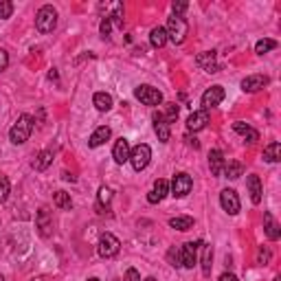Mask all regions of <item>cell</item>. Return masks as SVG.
Instances as JSON below:
<instances>
[{
    "instance_id": "f1b7e54d",
    "label": "cell",
    "mask_w": 281,
    "mask_h": 281,
    "mask_svg": "<svg viewBox=\"0 0 281 281\" xmlns=\"http://www.w3.org/2000/svg\"><path fill=\"white\" fill-rule=\"evenodd\" d=\"M211 261H213V248L211 246H202V272L206 277L211 274Z\"/></svg>"
},
{
    "instance_id": "4fadbf2b",
    "label": "cell",
    "mask_w": 281,
    "mask_h": 281,
    "mask_svg": "<svg viewBox=\"0 0 281 281\" xmlns=\"http://www.w3.org/2000/svg\"><path fill=\"white\" fill-rule=\"evenodd\" d=\"M206 123H209V112H206V110H198V112H193L191 117L187 119V130L189 132H200Z\"/></svg>"
},
{
    "instance_id": "7bdbcfd3",
    "label": "cell",
    "mask_w": 281,
    "mask_h": 281,
    "mask_svg": "<svg viewBox=\"0 0 281 281\" xmlns=\"http://www.w3.org/2000/svg\"><path fill=\"white\" fill-rule=\"evenodd\" d=\"M145 281H156V279H154V277H147V279H145Z\"/></svg>"
},
{
    "instance_id": "6da1fadb",
    "label": "cell",
    "mask_w": 281,
    "mask_h": 281,
    "mask_svg": "<svg viewBox=\"0 0 281 281\" xmlns=\"http://www.w3.org/2000/svg\"><path fill=\"white\" fill-rule=\"evenodd\" d=\"M31 130H33V117L31 114H22L18 121L14 123V128L9 132V139L14 145H22L25 141H29L31 136Z\"/></svg>"
},
{
    "instance_id": "7a4b0ae2",
    "label": "cell",
    "mask_w": 281,
    "mask_h": 281,
    "mask_svg": "<svg viewBox=\"0 0 281 281\" xmlns=\"http://www.w3.org/2000/svg\"><path fill=\"white\" fill-rule=\"evenodd\" d=\"M165 31H167V40H171L174 44H182L189 33V27H187V20L182 18V16H171L167 20V27H165Z\"/></svg>"
},
{
    "instance_id": "d590c367",
    "label": "cell",
    "mask_w": 281,
    "mask_h": 281,
    "mask_svg": "<svg viewBox=\"0 0 281 281\" xmlns=\"http://www.w3.org/2000/svg\"><path fill=\"white\" fill-rule=\"evenodd\" d=\"M123 281H141V274L136 268H128V272H125V279Z\"/></svg>"
},
{
    "instance_id": "4dcf8cb0",
    "label": "cell",
    "mask_w": 281,
    "mask_h": 281,
    "mask_svg": "<svg viewBox=\"0 0 281 281\" xmlns=\"http://www.w3.org/2000/svg\"><path fill=\"white\" fill-rule=\"evenodd\" d=\"M165 121L167 123H174L176 119H178V106L176 103H165Z\"/></svg>"
},
{
    "instance_id": "277c9868",
    "label": "cell",
    "mask_w": 281,
    "mask_h": 281,
    "mask_svg": "<svg viewBox=\"0 0 281 281\" xmlns=\"http://www.w3.org/2000/svg\"><path fill=\"white\" fill-rule=\"evenodd\" d=\"M150 158H152V150H150V145H145V143L136 145L134 150L130 152V163H132V167H134L136 171L145 169L147 165H150Z\"/></svg>"
},
{
    "instance_id": "f35d334b",
    "label": "cell",
    "mask_w": 281,
    "mask_h": 281,
    "mask_svg": "<svg viewBox=\"0 0 281 281\" xmlns=\"http://www.w3.org/2000/svg\"><path fill=\"white\" fill-rule=\"evenodd\" d=\"M174 16H180V14H185L187 11V3H174Z\"/></svg>"
},
{
    "instance_id": "1f68e13d",
    "label": "cell",
    "mask_w": 281,
    "mask_h": 281,
    "mask_svg": "<svg viewBox=\"0 0 281 281\" xmlns=\"http://www.w3.org/2000/svg\"><path fill=\"white\" fill-rule=\"evenodd\" d=\"M272 49H277V42H274V40H259L257 47H255L257 55H263V53H268V51H272Z\"/></svg>"
},
{
    "instance_id": "d6a6232c",
    "label": "cell",
    "mask_w": 281,
    "mask_h": 281,
    "mask_svg": "<svg viewBox=\"0 0 281 281\" xmlns=\"http://www.w3.org/2000/svg\"><path fill=\"white\" fill-rule=\"evenodd\" d=\"M9 189H11L9 178L5 174H0V202H5L9 198Z\"/></svg>"
},
{
    "instance_id": "2e32d148",
    "label": "cell",
    "mask_w": 281,
    "mask_h": 281,
    "mask_svg": "<svg viewBox=\"0 0 281 281\" xmlns=\"http://www.w3.org/2000/svg\"><path fill=\"white\" fill-rule=\"evenodd\" d=\"M224 165H226V160H224V154H222L220 150H213L209 154V169H211L213 176H222Z\"/></svg>"
},
{
    "instance_id": "52a82bcc",
    "label": "cell",
    "mask_w": 281,
    "mask_h": 281,
    "mask_svg": "<svg viewBox=\"0 0 281 281\" xmlns=\"http://www.w3.org/2000/svg\"><path fill=\"white\" fill-rule=\"evenodd\" d=\"M191 187H193V180H191V176L189 174H176L174 176V180H171V193H174L176 198H185L191 193Z\"/></svg>"
},
{
    "instance_id": "8fae6325",
    "label": "cell",
    "mask_w": 281,
    "mask_h": 281,
    "mask_svg": "<svg viewBox=\"0 0 281 281\" xmlns=\"http://www.w3.org/2000/svg\"><path fill=\"white\" fill-rule=\"evenodd\" d=\"M130 143L125 141V139H119L117 143H114V150H112V158H114V163L117 165H123V163H128L130 160Z\"/></svg>"
},
{
    "instance_id": "3957f363",
    "label": "cell",
    "mask_w": 281,
    "mask_h": 281,
    "mask_svg": "<svg viewBox=\"0 0 281 281\" xmlns=\"http://www.w3.org/2000/svg\"><path fill=\"white\" fill-rule=\"evenodd\" d=\"M57 25V11L51 7V5H44L42 9L38 11L36 16V27L40 33H51Z\"/></svg>"
},
{
    "instance_id": "d6986e66",
    "label": "cell",
    "mask_w": 281,
    "mask_h": 281,
    "mask_svg": "<svg viewBox=\"0 0 281 281\" xmlns=\"http://www.w3.org/2000/svg\"><path fill=\"white\" fill-rule=\"evenodd\" d=\"M198 64L202 66L206 73H217V71H220V66L215 64V53H213V51L200 53V55H198Z\"/></svg>"
},
{
    "instance_id": "5b68a950",
    "label": "cell",
    "mask_w": 281,
    "mask_h": 281,
    "mask_svg": "<svg viewBox=\"0 0 281 281\" xmlns=\"http://www.w3.org/2000/svg\"><path fill=\"white\" fill-rule=\"evenodd\" d=\"M136 99L141 103H145V106H160L163 103V93H160L158 88H154V86H139V88L134 90Z\"/></svg>"
},
{
    "instance_id": "b9f144b4",
    "label": "cell",
    "mask_w": 281,
    "mask_h": 281,
    "mask_svg": "<svg viewBox=\"0 0 281 281\" xmlns=\"http://www.w3.org/2000/svg\"><path fill=\"white\" fill-rule=\"evenodd\" d=\"M220 281H239V279L235 277V274H231V272H224V274L220 277Z\"/></svg>"
},
{
    "instance_id": "ffe728a7",
    "label": "cell",
    "mask_w": 281,
    "mask_h": 281,
    "mask_svg": "<svg viewBox=\"0 0 281 281\" xmlns=\"http://www.w3.org/2000/svg\"><path fill=\"white\" fill-rule=\"evenodd\" d=\"M233 130L237 132V134H242L246 141L248 143H257L259 141V132L257 130H253L250 125H246V123H242V121H237V123H233Z\"/></svg>"
},
{
    "instance_id": "e0dca14e",
    "label": "cell",
    "mask_w": 281,
    "mask_h": 281,
    "mask_svg": "<svg viewBox=\"0 0 281 281\" xmlns=\"http://www.w3.org/2000/svg\"><path fill=\"white\" fill-rule=\"evenodd\" d=\"M246 185H248V193H250V200H253V204H259L261 202V193H263L259 176L250 174L248 180H246Z\"/></svg>"
},
{
    "instance_id": "83f0119b",
    "label": "cell",
    "mask_w": 281,
    "mask_h": 281,
    "mask_svg": "<svg viewBox=\"0 0 281 281\" xmlns=\"http://www.w3.org/2000/svg\"><path fill=\"white\" fill-rule=\"evenodd\" d=\"M222 174H226V178L235 180V178H239V176L244 174V167H242V163H235V160H231V163L224 165V171H222Z\"/></svg>"
},
{
    "instance_id": "f6af8a7d",
    "label": "cell",
    "mask_w": 281,
    "mask_h": 281,
    "mask_svg": "<svg viewBox=\"0 0 281 281\" xmlns=\"http://www.w3.org/2000/svg\"><path fill=\"white\" fill-rule=\"evenodd\" d=\"M0 281H5V279H3V274H0Z\"/></svg>"
},
{
    "instance_id": "9a60e30c",
    "label": "cell",
    "mask_w": 281,
    "mask_h": 281,
    "mask_svg": "<svg viewBox=\"0 0 281 281\" xmlns=\"http://www.w3.org/2000/svg\"><path fill=\"white\" fill-rule=\"evenodd\" d=\"M38 228L44 237H49L51 231H53V217H51V211L47 209V206L40 209V213H38Z\"/></svg>"
},
{
    "instance_id": "9c48e42d",
    "label": "cell",
    "mask_w": 281,
    "mask_h": 281,
    "mask_svg": "<svg viewBox=\"0 0 281 281\" xmlns=\"http://www.w3.org/2000/svg\"><path fill=\"white\" fill-rule=\"evenodd\" d=\"M220 204H222V209L226 211L228 215H237L239 213V198H237V193L233 191V189H224V191L220 193Z\"/></svg>"
},
{
    "instance_id": "5bb4252c",
    "label": "cell",
    "mask_w": 281,
    "mask_h": 281,
    "mask_svg": "<svg viewBox=\"0 0 281 281\" xmlns=\"http://www.w3.org/2000/svg\"><path fill=\"white\" fill-rule=\"evenodd\" d=\"M266 84H268V77H263V75H248L246 79H242V90H244V93H257V90H261Z\"/></svg>"
},
{
    "instance_id": "ee69618b",
    "label": "cell",
    "mask_w": 281,
    "mask_h": 281,
    "mask_svg": "<svg viewBox=\"0 0 281 281\" xmlns=\"http://www.w3.org/2000/svg\"><path fill=\"white\" fill-rule=\"evenodd\" d=\"M88 281H99V279H95V277H93V279H88Z\"/></svg>"
},
{
    "instance_id": "8992f818",
    "label": "cell",
    "mask_w": 281,
    "mask_h": 281,
    "mask_svg": "<svg viewBox=\"0 0 281 281\" xmlns=\"http://www.w3.org/2000/svg\"><path fill=\"white\" fill-rule=\"evenodd\" d=\"M119 246H121V242L112 233H103L99 237V244H97V253L101 257H114L119 253Z\"/></svg>"
},
{
    "instance_id": "30bf717a",
    "label": "cell",
    "mask_w": 281,
    "mask_h": 281,
    "mask_svg": "<svg viewBox=\"0 0 281 281\" xmlns=\"http://www.w3.org/2000/svg\"><path fill=\"white\" fill-rule=\"evenodd\" d=\"M224 97H226V93L222 86H211V88L202 95V108L204 110H211V108H215Z\"/></svg>"
},
{
    "instance_id": "8d00e7d4",
    "label": "cell",
    "mask_w": 281,
    "mask_h": 281,
    "mask_svg": "<svg viewBox=\"0 0 281 281\" xmlns=\"http://www.w3.org/2000/svg\"><path fill=\"white\" fill-rule=\"evenodd\" d=\"M167 257H169V261H171V266H180V250H176V248H171Z\"/></svg>"
},
{
    "instance_id": "ab89813d",
    "label": "cell",
    "mask_w": 281,
    "mask_h": 281,
    "mask_svg": "<svg viewBox=\"0 0 281 281\" xmlns=\"http://www.w3.org/2000/svg\"><path fill=\"white\" fill-rule=\"evenodd\" d=\"M101 36H103V38L110 36V18H106V20L101 22Z\"/></svg>"
},
{
    "instance_id": "e575fe53",
    "label": "cell",
    "mask_w": 281,
    "mask_h": 281,
    "mask_svg": "<svg viewBox=\"0 0 281 281\" xmlns=\"http://www.w3.org/2000/svg\"><path fill=\"white\" fill-rule=\"evenodd\" d=\"M112 200V191L108 187H101L99 189V204H110Z\"/></svg>"
},
{
    "instance_id": "cb8c5ba5",
    "label": "cell",
    "mask_w": 281,
    "mask_h": 281,
    "mask_svg": "<svg viewBox=\"0 0 281 281\" xmlns=\"http://www.w3.org/2000/svg\"><path fill=\"white\" fill-rule=\"evenodd\" d=\"M93 103H95V108L99 112H108L112 108V97L108 95V93H97L93 97Z\"/></svg>"
},
{
    "instance_id": "836d02e7",
    "label": "cell",
    "mask_w": 281,
    "mask_h": 281,
    "mask_svg": "<svg viewBox=\"0 0 281 281\" xmlns=\"http://www.w3.org/2000/svg\"><path fill=\"white\" fill-rule=\"evenodd\" d=\"M14 14V5L9 3V0H0V18H9V16Z\"/></svg>"
},
{
    "instance_id": "7402d4cb",
    "label": "cell",
    "mask_w": 281,
    "mask_h": 281,
    "mask_svg": "<svg viewBox=\"0 0 281 281\" xmlns=\"http://www.w3.org/2000/svg\"><path fill=\"white\" fill-rule=\"evenodd\" d=\"M150 42H152V47H156V49H163L165 44H167V31H165V27H154L152 29Z\"/></svg>"
},
{
    "instance_id": "484cf974",
    "label": "cell",
    "mask_w": 281,
    "mask_h": 281,
    "mask_svg": "<svg viewBox=\"0 0 281 281\" xmlns=\"http://www.w3.org/2000/svg\"><path fill=\"white\" fill-rule=\"evenodd\" d=\"M169 226L171 228H178V231H189V228L193 226V220L189 215H178V217H171Z\"/></svg>"
},
{
    "instance_id": "74e56055",
    "label": "cell",
    "mask_w": 281,
    "mask_h": 281,
    "mask_svg": "<svg viewBox=\"0 0 281 281\" xmlns=\"http://www.w3.org/2000/svg\"><path fill=\"white\" fill-rule=\"evenodd\" d=\"M7 66H9V55H7V51L0 49V73H3Z\"/></svg>"
},
{
    "instance_id": "7c38bea8",
    "label": "cell",
    "mask_w": 281,
    "mask_h": 281,
    "mask_svg": "<svg viewBox=\"0 0 281 281\" xmlns=\"http://www.w3.org/2000/svg\"><path fill=\"white\" fill-rule=\"evenodd\" d=\"M154 132L158 134V141H163V143H167L169 141V123L165 121V117H163V112H154Z\"/></svg>"
},
{
    "instance_id": "60d3db41",
    "label": "cell",
    "mask_w": 281,
    "mask_h": 281,
    "mask_svg": "<svg viewBox=\"0 0 281 281\" xmlns=\"http://www.w3.org/2000/svg\"><path fill=\"white\" fill-rule=\"evenodd\" d=\"M268 259H270V253H268L266 248H259V259H257V261H259V263H266Z\"/></svg>"
},
{
    "instance_id": "4316f807",
    "label": "cell",
    "mask_w": 281,
    "mask_h": 281,
    "mask_svg": "<svg viewBox=\"0 0 281 281\" xmlns=\"http://www.w3.org/2000/svg\"><path fill=\"white\" fill-rule=\"evenodd\" d=\"M263 158H266L268 163H277V160H281V145L277 141L270 143V145L263 150Z\"/></svg>"
},
{
    "instance_id": "ba28073f",
    "label": "cell",
    "mask_w": 281,
    "mask_h": 281,
    "mask_svg": "<svg viewBox=\"0 0 281 281\" xmlns=\"http://www.w3.org/2000/svg\"><path fill=\"white\" fill-rule=\"evenodd\" d=\"M202 242H187L180 248V266L182 268H193L198 263V248Z\"/></svg>"
},
{
    "instance_id": "ac0fdd59",
    "label": "cell",
    "mask_w": 281,
    "mask_h": 281,
    "mask_svg": "<svg viewBox=\"0 0 281 281\" xmlns=\"http://www.w3.org/2000/svg\"><path fill=\"white\" fill-rule=\"evenodd\" d=\"M167 191H169V185H167V180H163V178H158L156 182H154V191L147 196V202H152V204H156L160 202L165 196H167Z\"/></svg>"
},
{
    "instance_id": "44dd1931",
    "label": "cell",
    "mask_w": 281,
    "mask_h": 281,
    "mask_svg": "<svg viewBox=\"0 0 281 281\" xmlns=\"http://www.w3.org/2000/svg\"><path fill=\"white\" fill-rule=\"evenodd\" d=\"M110 128L108 125H101V128H97L95 132H93V136H90V141H88V145L90 147H99V145H103L108 139H110Z\"/></svg>"
},
{
    "instance_id": "d4e9b609",
    "label": "cell",
    "mask_w": 281,
    "mask_h": 281,
    "mask_svg": "<svg viewBox=\"0 0 281 281\" xmlns=\"http://www.w3.org/2000/svg\"><path fill=\"white\" fill-rule=\"evenodd\" d=\"M51 163H53V152H51V150H44V152L38 154V158H36V163H33V167H36L38 171H44Z\"/></svg>"
},
{
    "instance_id": "603a6c76",
    "label": "cell",
    "mask_w": 281,
    "mask_h": 281,
    "mask_svg": "<svg viewBox=\"0 0 281 281\" xmlns=\"http://www.w3.org/2000/svg\"><path fill=\"white\" fill-rule=\"evenodd\" d=\"M263 228H266V235H268V239H279V224L274 222V217L272 213H266L263 215Z\"/></svg>"
},
{
    "instance_id": "f546056e",
    "label": "cell",
    "mask_w": 281,
    "mask_h": 281,
    "mask_svg": "<svg viewBox=\"0 0 281 281\" xmlns=\"http://www.w3.org/2000/svg\"><path fill=\"white\" fill-rule=\"evenodd\" d=\"M55 204L60 206V209H64V211H71L73 209V202H71V196H68L66 191H57L55 193Z\"/></svg>"
}]
</instances>
